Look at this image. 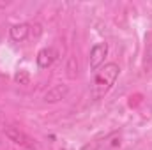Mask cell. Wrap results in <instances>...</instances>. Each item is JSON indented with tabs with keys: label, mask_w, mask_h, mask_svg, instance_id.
I'll use <instances>...</instances> for the list:
<instances>
[{
	"label": "cell",
	"mask_w": 152,
	"mask_h": 150,
	"mask_svg": "<svg viewBox=\"0 0 152 150\" xmlns=\"http://www.w3.org/2000/svg\"><path fill=\"white\" fill-rule=\"evenodd\" d=\"M118 74H120V67L115 62H108L103 67H99L94 74L92 85H90V97L94 101L103 99L113 88L115 81L118 79Z\"/></svg>",
	"instance_id": "cell-1"
},
{
	"label": "cell",
	"mask_w": 152,
	"mask_h": 150,
	"mask_svg": "<svg viewBox=\"0 0 152 150\" xmlns=\"http://www.w3.org/2000/svg\"><path fill=\"white\" fill-rule=\"evenodd\" d=\"M124 143V133L122 131H112L104 136L94 138L87 145H83L81 150H120Z\"/></svg>",
	"instance_id": "cell-2"
},
{
	"label": "cell",
	"mask_w": 152,
	"mask_h": 150,
	"mask_svg": "<svg viewBox=\"0 0 152 150\" xmlns=\"http://www.w3.org/2000/svg\"><path fill=\"white\" fill-rule=\"evenodd\" d=\"M108 55V42H97L90 48V57H88V66L90 71L96 73L99 67L104 66V58Z\"/></svg>",
	"instance_id": "cell-3"
},
{
	"label": "cell",
	"mask_w": 152,
	"mask_h": 150,
	"mask_svg": "<svg viewBox=\"0 0 152 150\" xmlns=\"http://www.w3.org/2000/svg\"><path fill=\"white\" fill-rule=\"evenodd\" d=\"M57 57H58V51H57L55 48H51V46L42 48L37 53V57H36L37 67L39 69H48L50 66H53V62L57 60Z\"/></svg>",
	"instance_id": "cell-4"
},
{
	"label": "cell",
	"mask_w": 152,
	"mask_h": 150,
	"mask_svg": "<svg viewBox=\"0 0 152 150\" xmlns=\"http://www.w3.org/2000/svg\"><path fill=\"white\" fill-rule=\"evenodd\" d=\"M9 36L12 41L21 42V41L28 39V36H30V25L28 23H16L9 28Z\"/></svg>",
	"instance_id": "cell-5"
},
{
	"label": "cell",
	"mask_w": 152,
	"mask_h": 150,
	"mask_svg": "<svg viewBox=\"0 0 152 150\" xmlns=\"http://www.w3.org/2000/svg\"><path fill=\"white\" fill-rule=\"evenodd\" d=\"M66 92H67L66 88H62V87H55L51 92H48V94H46V101H51V103H53V101H58V99H62V97H64V94H66Z\"/></svg>",
	"instance_id": "cell-6"
},
{
	"label": "cell",
	"mask_w": 152,
	"mask_h": 150,
	"mask_svg": "<svg viewBox=\"0 0 152 150\" xmlns=\"http://www.w3.org/2000/svg\"><path fill=\"white\" fill-rule=\"evenodd\" d=\"M5 134H7L14 143H21V145L25 143V141H23V140H25V134H23V133H18L16 129H7V131H5Z\"/></svg>",
	"instance_id": "cell-7"
},
{
	"label": "cell",
	"mask_w": 152,
	"mask_h": 150,
	"mask_svg": "<svg viewBox=\"0 0 152 150\" xmlns=\"http://www.w3.org/2000/svg\"><path fill=\"white\" fill-rule=\"evenodd\" d=\"M16 81H20V83H27V81H28V76L27 74H20V73H18V74H16Z\"/></svg>",
	"instance_id": "cell-8"
}]
</instances>
